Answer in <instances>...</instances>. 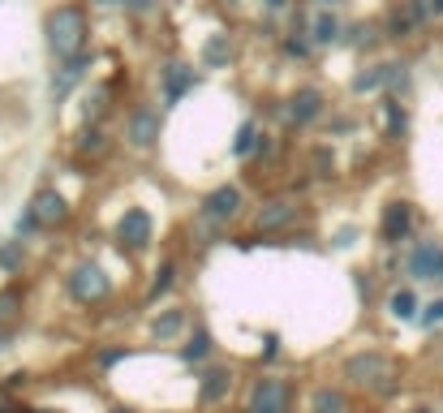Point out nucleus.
<instances>
[{"label":"nucleus","instance_id":"15","mask_svg":"<svg viewBox=\"0 0 443 413\" xmlns=\"http://www.w3.org/2000/svg\"><path fill=\"white\" fill-rule=\"evenodd\" d=\"M181 331H185V310H163L159 319L151 323V336H155L159 344H168L172 336H181Z\"/></svg>","mask_w":443,"mask_h":413},{"label":"nucleus","instance_id":"8","mask_svg":"<svg viewBox=\"0 0 443 413\" xmlns=\"http://www.w3.org/2000/svg\"><path fill=\"white\" fill-rule=\"evenodd\" d=\"M117 241L125 250H138L151 241V215L142 211V206H129V211L121 215V224H117Z\"/></svg>","mask_w":443,"mask_h":413},{"label":"nucleus","instance_id":"3","mask_svg":"<svg viewBox=\"0 0 443 413\" xmlns=\"http://www.w3.org/2000/svg\"><path fill=\"white\" fill-rule=\"evenodd\" d=\"M413 228H418V211H413V202L396 198V202H387V206H383V215H379V233H383V241H387V246L409 241V237H413Z\"/></svg>","mask_w":443,"mask_h":413},{"label":"nucleus","instance_id":"17","mask_svg":"<svg viewBox=\"0 0 443 413\" xmlns=\"http://www.w3.org/2000/svg\"><path fill=\"white\" fill-rule=\"evenodd\" d=\"M293 220H297V206L293 202H267V211L258 215V228L267 233V228H288Z\"/></svg>","mask_w":443,"mask_h":413},{"label":"nucleus","instance_id":"9","mask_svg":"<svg viewBox=\"0 0 443 413\" xmlns=\"http://www.w3.org/2000/svg\"><path fill=\"white\" fill-rule=\"evenodd\" d=\"M241 189L237 185H220L216 194H207V202H203V215L211 220V224H228L237 211H241Z\"/></svg>","mask_w":443,"mask_h":413},{"label":"nucleus","instance_id":"32","mask_svg":"<svg viewBox=\"0 0 443 413\" xmlns=\"http://www.w3.org/2000/svg\"><path fill=\"white\" fill-rule=\"evenodd\" d=\"M431 13H439V18H443V0H431Z\"/></svg>","mask_w":443,"mask_h":413},{"label":"nucleus","instance_id":"14","mask_svg":"<svg viewBox=\"0 0 443 413\" xmlns=\"http://www.w3.org/2000/svg\"><path fill=\"white\" fill-rule=\"evenodd\" d=\"M190 86H194V69L190 65H168V73H163V104H181Z\"/></svg>","mask_w":443,"mask_h":413},{"label":"nucleus","instance_id":"23","mask_svg":"<svg viewBox=\"0 0 443 413\" xmlns=\"http://www.w3.org/2000/svg\"><path fill=\"white\" fill-rule=\"evenodd\" d=\"M383 121H387V134L391 138H405V108L396 99H383Z\"/></svg>","mask_w":443,"mask_h":413},{"label":"nucleus","instance_id":"7","mask_svg":"<svg viewBox=\"0 0 443 413\" xmlns=\"http://www.w3.org/2000/svg\"><path fill=\"white\" fill-rule=\"evenodd\" d=\"M319 113H323V95H319L315 86H306V91H297V95H293V99L280 108V121L293 125V130H306V125L319 121Z\"/></svg>","mask_w":443,"mask_h":413},{"label":"nucleus","instance_id":"19","mask_svg":"<svg viewBox=\"0 0 443 413\" xmlns=\"http://www.w3.org/2000/svg\"><path fill=\"white\" fill-rule=\"evenodd\" d=\"M387 310H391V319H400V323L418 319V293L413 289H396L387 297Z\"/></svg>","mask_w":443,"mask_h":413},{"label":"nucleus","instance_id":"29","mask_svg":"<svg viewBox=\"0 0 443 413\" xmlns=\"http://www.w3.org/2000/svg\"><path fill=\"white\" fill-rule=\"evenodd\" d=\"M82 151H87V155H95V151H104V142H100V134H87V138H82Z\"/></svg>","mask_w":443,"mask_h":413},{"label":"nucleus","instance_id":"25","mask_svg":"<svg viewBox=\"0 0 443 413\" xmlns=\"http://www.w3.org/2000/svg\"><path fill=\"white\" fill-rule=\"evenodd\" d=\"M172 280H177V263L168 259V263H163V267H159V280L151 284V297H163V293H168V289H172Z\"/></svg>","mask_w":443,"mask_h":413},{"label":"nucleus","instance_id":"12","mask_svg":"<svg viewBox=\"0 0 443 413\" xmlns=\"http://www.w3.org/2000/svg\"><path fill=\"white\" fill-rule=\"evenodd\" d=\"M129 142H134L138 151H151L159 142V113L155 108H138V113L129 117Z\"/></svg>","mask_w":443,"mask_h":413},{"label":"nucleus","instance_id":"18","mask_svg":"<svg viewBox=\"0 0 443 413\" xmlns=\"http://www.w3.org/2000/svg\"><path fill=\"white\" fill-rule=\"evenodd\" d=\"M340 39V22H336V13H319V18L315 22H310V43H315V47H323V43H336Z\"/></svg>","mask_w":443,"mask_h":413},{"label":"nucleus","instance_id":"2","mask_svg":"<svg viewBox=\"0 0 443 413\" xmlns=\"http://www.w3.org/2000/svg\"><path fill=\"white\" fill-rule=\"evenodd\" d=\"M426 18H431V0H396L383 18V30H387V39H409V35H418V26Z\"/></svg>","mask_w":443,"mask_h":413},{"label":"nucleus","instance_id":"6","mask_svg":"<svg viewBox=\"0 0 443 413\" xmlns=\"http://www.w3.org/2000/svg\"><path fill=\"white\" fill-rule=\"evenodd\" d=\"M245 413H288V384L284 379H258L250 388Z\"/></svg>","mask_w":443,"mask_h":413},{"label":"nucleus","instance_id":"35","mask_svg":"<svg viewBox=\"0 0 443 413\" xmlns=\"http://www.w3.org/2000/svg\"><path fill=\"white\" fill-rule=\"evenodd\" d=\"M439 284H443V267H439Z\"/></svg>","mask_w":443,"mask_h":413},{"label":"nucleus","instance_id":"5","mask_svg":"<svg viewBox=\"0 0 443 413\" xmlns=\"http://www.w3.org/2000/svg\"><path fill=\"white\" fill-rule=\"evenodd\" d=\"M108 276H104V267H95V263H78L73 272H69V293H73V301H100V297H108Z\"/></svg>","mask_w":443,"mask_h":413},{"label":"nucleus","instance_id":"16","mask_svg":"<svg viewBox=\"0 0 443 413\" xmlns=\"http://www.w3.org/2000/svg\"><path fill=\"white\" fill-rule=\"evenodd\" d=\"M228 60H233V43H228V35H211L203 43V65L207 69H224Z\"/></svg>","mask_w":443,"mask_h":413},{"label":"nucleus","instance_id":"10","mask_svg":"<svg viewBox=\"0 0 443 413\" xmlns=\"http://www.w3.org/2000/svg\"><path fill=\"white\" fill-rule=\"evenodd\" d=\"M439 267H443V241H422L413 254H409V276L418 284L422 280H439Z\"/></svg>","mask_w":443,"mask_h":413},{"label":"nucleus","instance_id":"30","mask_svg":"<svg viewBox=\"0 0 443 413\" xmlns=\"http://www.w3.org/2000/svg\"><path fill=\"white\" fill-rule=\"evenodd\" d=\"M125 9H129V13H151L155 0H125Z\"/></svg>","mask_w":443,"mask_h":413},{"label":"nucleus","instance_id":"37","mask_svg":"<svg viewBox=\"0 0 443 413\" xmlns=\"http://www.w3.org/2000/svg\"><path fill=\"white\" fill-rule=\"evenodd\" d=\"M117 413H125V409H117Z\"/></svg>","mask_w":443,"mask_h":413},{"label":"nucleus","instance_id":"26","mask_svg":"<svg viewBox=\"0 0 443 413\" xmlns=\"http://www.w3.org/2000/svg\"><path fill=\"white\" fill-rule=\"evenodd\" d=\"M344 43H353V47H370V43H374V26H370V22H362V26L344 30Z\"/></svg>","mask_w":443,"mask_h":413},{"label":"nucleus","instance_id":"36","mask_svg":"<svg viewBox=\"0 0 443 413\" xmlns=\"http://www.w3.org/2000/svg\"><path fill=\"white\" fill-rule=\"evenodd\" d=\"M43 413H56V409H43Z\"/></svg>","mask_w":443,"mask_h":413},{"label":"nucleus","instance_id":"22","mask_svg":"<svg viewBox=\"0 0 443 413\" xmlns=\"http://www.w3.org/2000/svg\"><path fill=\"white\" fill-rule=\"evenodd\" d=\"M211 349H216V340H211V331H194V336H190V344L181 349V357H185V362H203V357H211Z\"/></svg>","mask_w":443,"mask_h":413},{"label":"nucleus","instance_id":"34","mask_svg":"<svg viewBox=\"0 0 443 413\" xmlns=\"http://www.w3.org/2000/svg\"><path fill=\"white\" fill-rule=\"evenodd\" d=\"M413 413H431V409H413Z\"/></svg>","mask_w":443,"mask_h":413},{"label":"nucleus","instance_id":"31","mask_svg":"<svg viewBox=\"0 0 443 413\" xmlns=\"http://www.w3.org/2000/svg\"><path fill=\"white\" fill-rule=\"evenodd\" d=\"M267 9H288V0H262Z\"/></svg>","mask_w":443,"mask_h":413},{"label":"nucleus","instance_id":"4","mask_svg":"<svg viewBox=\"0 0 443 413\" xmlns=\"http://www.w3.org/2000/svg\"><path fill=\"white\" fill-rule=\"evenodd\" d=\"M344 375L357 379V384H366V388H391V362L383 353H357L349 357V366H344Z\"/></svg>","mask_w":443,"mask_h":413},{"label":"nucleus","instance_id":"24","mask_svg":"<svg viewBox=\"0 0 443 413\" xmlns=\"http://www.w3.org/2000/svg\"><path fill=\"white\" fill-rule=\"evenodd\" d=\"M22 263H26L22 241H5V246H0V267H5V272H18Z\"/></svg>","mask_w":443,"mask_h":413},{"label":"nucleus","instance_id":"20","mask_svg":"<svg viewBox=\"0 0 443 413\" xmlns=\"http://www.w3.org/2000/svg\"><path fill=\"white\" fill-rule=\"evenodd\" d=\"M262 147V134H258V125L254 121H245L241 130H237V142H233V155L237 160H250V155Z\"/></svg>","mask_w":443,"mask_h":413},{"label":"nucleus","instance_id":"13","mask_svg":"<svg viewBox=\"0 0 443 413\" xmlns=\"http://www.w3.org/2000/svg\"><path fill=\"white\" fill-rule=\"evenodd\" d=\"M228 388H233V370H228V366H207L203 379H198L203 401H211V405H220L224 396H228Z\"/></svg>","mask_w":443,"mask_h":413},{"label":"nucleus","instance_id":"21","mask_svg":"<svg viewBox=\"0 0 443 413\" xmlns=\"http://www.w3.org/2000/svg\"><path fill=\"white\" fill-rule=\"evenodd\" d=\"M310 409L315 413H344L349 401H344V392H336V388H319L315 396H310Z\"/></svg>","mask_w":443,"mask_h":413},{"label":"nucleus","instance_id":"11","mask_svg":"<svg viewBox=\"0 0 443 413\" xmlns=\"http://www.w3.org/2000/svg\"><path fill=\"white\" fill-rule=\"evenodd\" d=\"M30 215H35L39 228H56V224H65V220H69V206H65V198L56 194V189H43V194H35Z\"/></svg>","mask_w":443,"mask_h":413},{"label":"nucleus","instance_id":"33","mask_svg":"<svg viewBox=\"0 0 443 413\" xmlns=\"http://www.w3.org/2000/svg\"><path fill=\"white\" fill-rule=\"evenodd\" d=\"M319 5H340V0H319Z\"/></svg>","mask_w":443,"mask_h":413},{"label":"nucleus","instance_id":"1","mask_svg":"<svg viewBox=\"0 0 443 413\" xmlns=\"http://www.w3.org/2000/svg\"><path fill=\"white\" fill-rule=\"evenodd\" d=\"M82 43H87V13L73 5H60L47 13V47L56 56H65V60L82 56Z\"/></svg>","mask_w":443,"mask_h":413},{"label":"nucleus","instance_id":"28","mask_svg":"<svg viewBox=\"0 0 443 413\" xmlns=\"http://www.w3.org/2000/svg\"><path fill=\"white\" fill-rule=\"evenodd\" d=\"M18 293H0V319H9V314H18Z\"/></svg>","mask_w":443,"mask_h":413},{"label":"nucleus","instance_id":"27","mask_svg":"<svg viewBox=\"0 0 443 413\" xmlns=\"http://www.w3.org/2000/svg\"><path fill=\"white\" fill-rule=\"evenodd\" d=\"M418 323H422V327H439V323H443V297H439V301H431V306L418 314Z\"/></svg>","mask_w":443,"mask_h":413}]
</instances>
